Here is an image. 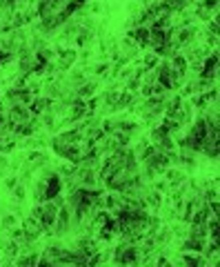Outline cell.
<instances>
[{
	"mask_svg": "<svg viewBox=\"0 0 220 267\" xmlns=\"http://www.w3.org/2000/svg\"><path fill=\"white\" fill-rule=\"evenodd\" d=\"M96 89H98V80H84L82 85H78L76 87V96L78 98H92V96H96Z\"/></svg>",
	"mask_w": 220,
	"mask_h": 267,
	"instance_id": "cell-12",
	"label": "cell"
},
{
	"mask_svg": "<svg viewBox=\"0 0 220 267\" xmlns=\"http://www.w3.org/2000/svg\"><path fill=\"white\" fill-rule=\"evenodd\" d=\"M16 225H18V216L14 214V212H4L2 218H0V230H2V232H9L12 227H16Z\"/></svg>",
	"mask_w": 220,
	"mask_h": 267,
	"instance_id": "cell-13",
	"label": "cell"
},
{
	"mask_svg": "<svg viewBox=\"0 0 220 267\" xmlns=\"http://www.w3.org/2000/svg\"><path fill=\"white\" fill-rule=\"evenodd\" d=\"M32 196H34V202L47 200V180H44V178H38V180L32 185Z\"/></svg>",
	"mask_w": 220,
	"mask_h": 267,
	"instance_id": "cell-11",
	"label": "cell"
},
{
	"mask_svg": "<svg viewBox=\"0 0 220 267\" xmlns=\"http://www.w3.org/2000/svg\"><path fill=\"white\" fill-rule=\"evenodd\" d=\"M156 65H158V54H156V52L144 54V56H142V67H144V69H154Z\"/></svg>",
	"mask_w": 220,
	"mask_h": 267,
	"instance_id": "cell-15",
	"label": "cell"
},
{
	"mask_svg": "<svg viewBox=\"0 0 220 267\" xmlns=\"http://www.w3.org/2000/svg\"><path fill=\"white\" fill-rule=\"evenodd\" d=\"M218 60H220L218 49H214L209 56L202 58V74H200V76L209 78V80H218Z\"/></svg>",
	"mask_w": 220,
	"mask_h": 267,
	"instance_id": "cell-3",
	"label": "cell"
},
{
	"mask_svg": "<svg viewBox=\"0 0 220 267\" xmlns=\"http://www.w3.org/2000/svg\"><path fill=\"white\" fill-rule=\"evenodd\" d=\"M38 256H40V252H20L16 258H14V263L20 267H34V265H38Z\"/></svg>",
	"mask_w": 220,
	"mask_h": 267,
	"instance_id": "cell-10",
	"label": "cell"
},
{
	"mask_svg": "<svg viewBox=\"0 0 220 267\" xmlns=\"http://www.w3.org/2000/svg\"><path fill=\"white\" fill-rule=\"evenodd\" d=\"M24 162H27L29 167H32L34 172L40 170V167H44V165H49V156H47V152H40V150H34V152H29L27 156H24Z\"/></svg>",
	"mask_w": 220,
	"mask_h": 267,
	"instance_id": "cell-5",
	"label": "cell"
},
{
	"mask_svg": "<svg viewBox=\"0 0 220 267\" xmlns=\"http://www.w3.org/2000/svg\"><path fill=\"white\" fill-rule=\"evenodd\" d=\"M52 98H47L44 94H38V96L32 98V102H29V112L34 114V116H40L42 112H47L49 107H52Z\"/></svg>",
	"mask_w": 220,
	"mask_h": 267,
	"instance_id": "cell-6",
	"label": "cell"
},
{
	"mask_svg": "<svg viewBox=\"0 0 220 267\" xmlns=\"http://www.w3.org/2000/svg\"><path fill=\"white\" fill-rule=\"evenodd\" d=\"M18 182H20V180H18V174H12V176H4L2 185H4V187H7V190H9V192H12V190H14V187H16V185H18Z\"/></svg>",
	"mask_w": 220,
	"mask_h": 267,
	"instance_id": "cell-17",
	"label": "cell"
},
{
	"mask_svg": "<svg viewBox=\"0 0 220 267\" xmlns=\"http://www.w3.org/2000/svg\"><path fill=\"white\" fill-rule=\"evenodd\" d=\"M92 72L96 74L98 78H107L109 72H112V62H98L96 67H92Z\"/></svg>",
	"mask_w": 220,
	"mask_h": 267,
	"instance_id": "cell-14",
	"label": "cell"
},
{
	"mask_svg": "<svg viewBox=\"0 0 220 267\" xmlns=\"http://www.w3.org/2000/svg\"><path fill=\"white\" fill-rule=\"evenodd\" d=\"M32 116L34 114L29 112L27 105H14V107H7V116H4V120L12 122V125H22V122H27Z\"/></svg>",
	"mask_w": 220,
	"mask_h": 267,
	"instance_id": "cell-2",
	"label": "cell"
},
{
	"mask_svg": "<svg viewBox=\"0 0 220 267\" xmlns=\"http://www.w3.org/2000/svg\"><path fill=\"white\" fill-rule=\"evenodd\" d=\"M22 232H24V236L27 238H34V240H38L40 236H42V225H40V220L36 218H32V216H27V218L22 220Z\"/></svg>",
	"mask_w": 220,
	"mask_h": 267,
	"instance_id": "cell-4",
	"label": "cell"
},
{
	"mask_svg": "<svg viewBox=\"0 0 220 267\" xmlns=\"http://www.w3.org/2000/svg\"><path fill=\"white\" fill-rule=\"evenodd\" d=\"M18 147V136L14 134H0V154H12Z\"/></svg>",
	"mask_w": 220,
	"mask_h": 267,
	"instance_id": "cell-9",
	"label": "cell"
},
{
	"mask_svg": "<svg viewBox=\"0 0 220 267\" xmlns=\"http://www.w3.org/2000/svg\"><path fill=\"white\" fill-rule=\"evenodd\" d=\"M112 260L116 265H138V245L120 240L112 250Z\"/></svg>",
	"mask_w": 220,
	"mask_h": 267,
	"instance_id": "cell-1",
	"label": "cell"
},
{
	"mask_svg": "<svg viewBox=\"0 0 220 267\" xmlns=\"http://www.w3.org/2000/svg\"><path fill=\"white\" fill-rule=\"evenodd\" d=\"M127 38H132L140 49H144L147 47V42H149V29L147 27H132L127 32Z\"/></svg>",
	"mask_w": 220,
	"mask_h": 267,
	"instance_id": "cell-7",
	"label": "cell"
},
{
	"mask_svg": "<svg viewBox=\"0 0 220 267\" xmlns=\"http://www.w3.org/2000/svg\"><path fill=\"white\" fill-rule=\"evenodd\" d=\"M9 167V158L7 154H0V170H7Z\"/></svg>",
	"mask_w": 220,
	"mask_h": 267,
	"instance_id": "cell-18",
	"label": "cell"
},
{
	"mask_svg": "<svg viewBox=\"0 0 220 267\" xmlns=\"http://www.w3.org/2000/svg\"><path fill=\"white\" fill-rule=\"evenodd\" d=\"M24 194H27V190H24L22 182H18V185L12 190V198H14V200H18V202H22V200H24Z\"/></svg>",
	"mask_w": 220,
	"mask_h": 267,
	"instance_id": "cell-16",
	"label": "cell"
},
{
	"mask_svg": "<svg viewBox=\"0 0 220 267\" xmlns=\"http://www.w3.org/2000/svg\"><path fill=\"white\" fill-rule=\"evenodd\" d=\"M176 263L187 265V267H202L204 258H202V254H198V252H182V256H180Z\"/></svg>",
	"mask_w": 220,
	"mask_h": 267,
	"instance_id": "cell-8",
	"label": "cell"
}]
</instances>
